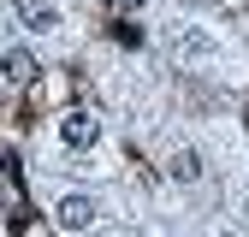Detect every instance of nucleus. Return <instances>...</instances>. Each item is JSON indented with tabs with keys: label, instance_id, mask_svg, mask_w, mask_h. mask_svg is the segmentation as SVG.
Segmentation results:
<instances>
[{
	"label": "nucleus",
	"instance_id": "1",
	"mask_svg": "<svg viewBox=\"0 0 249 237\" xmlns=\"http://www.w3.org/2000/svg\"><path fill=\"white\" fill-rule=\"evenodd\" d=\"M95 136H101V125H95V118H89V113H66V118H59V142H66V148H95Z\"/></svg>",
	"mask_w": 249,
	"mask_h": 237
},
{
	"label": "nucleus",
	"instance_id": "2",
	"mask_svg": "<svg viewBox=\"0 0 249 237\" xmlns=\"http://www.w3.org/2000/svg\"><path fill=\"white\" fill-rule=\"evenodd\" d=\"M53 220H59V231H83L89 220H95V202H89V196H66L53 207Z\"/></svg>",
	"mask_w": 249,
	"mask_h": 237
},
{
	"label": "nucleus",
	"instance_id": "3",
	"mask_svg": "<svg viewBox=\"0 0 249 237\" xmlns=\"http://www.w3.org/2000/svg\"><path fill=\"white\" fill-rule=\"evenodd\" d=\"M0 71H6L12 83H36V53H30V48H6V59H0Z\"/></svg>",
	"mask_w": 249,
	"mask_h": 237
},
{
	"label": "nucleus",
	"instance_id": "4",
	"mask_svg": "<svg viewBox=\"0 0 249 237\" xmlns=\"http://www.w3.org/2000/svg\"><path fill=\"white\" fill-rule=\"evenodd\" d=\"M24 24L36 30V36H48V30H59V6H48V0H30V6H24Z\"/></svg>",
	"mask_w": 249,
	"mask_h": 237
},
{
	"label": "nucleus",
	"instance_id": "5",
	"mask_svg": "<svg viewBox=\"0 0 249 237\" xmlns=\"http://www.w3.org/2000/svg\"><path fill=\"white\" fill-rule=\"evenodd\" d=\"M172 178H178V184H196V178H202V154H196V148H178V154H172Z\"/></svg>",
	"mask_w": 249,
	"mask_h": 237
},
{
	"label": "nucleus",
	"instance_id": "6",
	"mask_svg": "<svg viewBox=\"0 0 249 237\" xmlns=\"http://www.w3.org/2000/svg\"><path fill=\"white\" fill-rule=\"evenodd\" d=\"M220 237H231V231H220Z\"/></svg>",
	"mask_w": 249,
	"mask_h": 237
},
{
	"label": "nucleus",
	"instance_id": "7",
	"mask_svg": "<svg viewBox=\"0 0 249 237\" xmlns=\"http://www.w3.org/2000/svg\"><path fill=\"white\" fill-rule=\"evenodd\" d=\"M231 6H237V0H231Z\"/></svg>",
	"mask_w": 249,
	"mask_h": 237
}]
</instances>
